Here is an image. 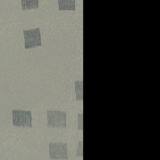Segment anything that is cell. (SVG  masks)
Segmentation results:
<instances>
[{"instance_id":"cell-1","label":"cell","mask_w":160,"mask_h":160,"mask_svg":"<svg viewBox=\"0 0 160 160\" xmlns=\"http://www.w3.org/2000/svg\"><path fill=\"white\" fill-rule=\"evenodd\" d=\"M66 112L58 110L47 111V126L53 128H67Z\"/></svg>"},{"instance_id":"cell-2","label":"cell","mask_w":160,"mask_h":160,"mask_svg":"<svg viewBox=\"0 0 160 160\" xmlns=\"http://www.w3.org/2000/svg\"><path fill=\"white\" fill-rule=\"evenodd\" d=\"M12 124L14 126L32 128V112L23 109H12Z\"/></svg>"},{"instance_id":"cell-3","label":"cell","mask_w":160,"mask_h":160,"mask_svg":"<svg viewBox=\"0 0 160 160\" xmlns=\"http://www.w3.org/2000/svg\"><path fill=\"white\" fill-rule=\"evenodd\" d=\"M24 48L31 49L42 46L41 31L39 28L23 30Z\"/></svg>"},{"instance_id":"cell-4","label":"cell","mask_w":160,"mask_h":160,"mask_svg":"<svg viewBox=\"0 0 160 160\" xmlns=\"http://www.w3.org/2000/svg\"><path fill=\"white\" fill-rule=\"evenodd\" d=\"M49 154L52 159H68V143L49 142Z\"/></svg>"},{"instance_id":"cell-5","label":"cell","mask_w":160,"mask_h":160,"mask_svg":"<svg viewBox=\"0 0 160 160\" xmlns=\"http://www.w3.org/2000/svg\"><path fill=\"white\" fill-rule=\"evenodd\" d=\"M58 8L60 11H75L76 5L74 0H58Z\"/></svg>"},{"instance_id":"cell-6","label":"cell","mask_w":160,"mask_h":160,"mask_svg":"<svg viewBox=\"0 0 160 160\" xmlns=\"http://www.w3.org/2000/svg\"><path fill=\"white\" fill-rule=\"evenodd\" d=\"M83 81L82 80H76L74 82L75 86V93L76 101H82V92H83Z\"/></svg>"},{"instance_id":"cell-7","label":"cell","mask_w":160,"mask_h":160,"mask_svg":"<svg viewBox=\"0 0 160 160\" xmlns=\"http://www.w3.org/2000/svg\"><path fill=\"white\" fill-rule=\"evenodd\" d=\"M39 7L38 0H22L21 8L22 10L35 9Z\"/></svg>"},{"instance_id":"cell-8","label":"cell","mask_w":160,"mask_h":160,"mask_svg":"<svg viewBox=\"0 0 160 160\" xmlns=\"http://www.w3.org/2000/svg\"><path fill=\"white\" fill-rule=\"evenodd\" d=\"M78 129L82 131V114H78Z\"/></svg>"},{"instance_id":"cell-9","label":"cell","mask_w":160,"mask_h":160,"mask_svg":"<svg viewBox=\"0 0 160 160\" xmlns=\"http://www.w3.org/2000/svg\"><path fill=\"white\" fill-rule=\"evenodd\" d=\"M80 151L81 152H82V141H81L79 142L78 143V147L77 149V152H76V155L77 156H82V154H81L80 152Z\"/></svg>"}]
</instances>
